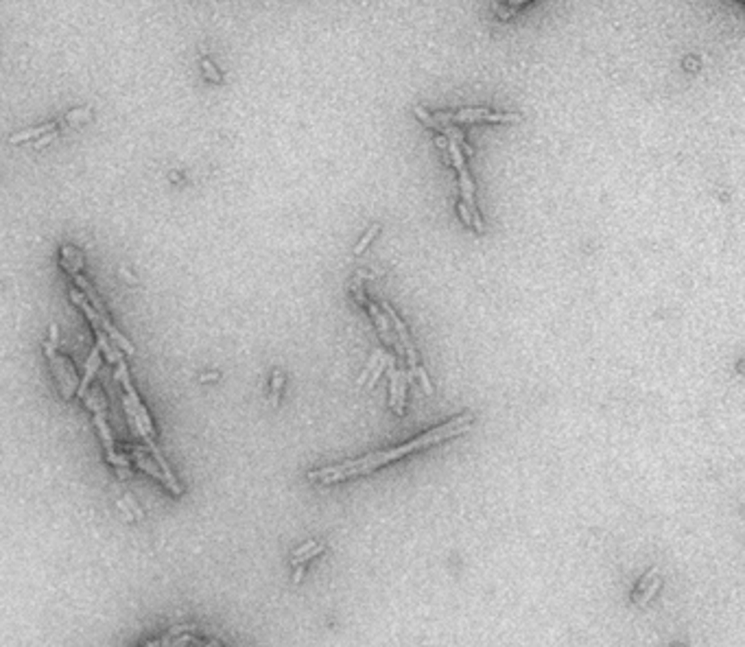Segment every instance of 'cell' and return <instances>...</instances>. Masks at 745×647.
I'll return each instance as SVG.
<instances>
[{
	"label": "cell",
	"mask_w": 745,
	"mask_h": 647,
	"mask_svg": "<svg viewBox=\"0 0 745 647\" xmlns=\"http://www.w3.org/2000/svg\"><path fill=\"white\" fill-rule=\"evenodd\" d=\"M472 422H475L472 414H461L457 418H452V420H448L444 424L435 426V429H431V431L422 433L416 439H409L407 444L394 446L389 450L369 453V455H365V457L350 459V462H343V464H337V466L320 468V471L309 473L306 479L313 481V484H326L328 486V484H339V481H346V479H352V477L369 475V473H374L376 468L387 466V464H392L396 459H403V457L411 455V453L424 450V448H429L433 444L444 442V439H450V437H457V435L466 433L468 429H470Z\"/></svg>",
	"instance_id": "1"
},
{
	"label": "cell",
	"mask_w": 745,
	"mask_h": 647,
	"mask_svg": "<svg viewBox=\"0 0 745 647\" xmlns=\"http://www.w3.org/2000/svg\"><path fill=\"white\" fill-rule=\"evenodd\" d=\"M57 337H59L57 324H50V337H48V341H44L42 348H44V354L48 359V367L53 372L55 385H57L62 398H64V401H73V396L79 390V376H77L75 363L68 359L66 354L59 352Z\"/></svg>",
	"instance_id": "2"
},
{
	"label": "cell",
	"mask_w": 745,
	"mask_h": 647,
	"mask_svg": "<svg viewBox=\"0 0 745 647\" xmlns=\"http://www.w3.org/2000/svg\"><path fill=\"white\" fill-rule=\"evenodd\" d=\"M114 367H116V381L122 385V390H125V396H127V401L131 405V411H134V414L129 416V422L134 426V431L140 435L142 442L147 444L149 439H156V424H154V420H151L149 411H147V405L142 403L140 394H138L136 388H134L125 359H120Z\"/></svg>",
	"instance_id": "3"
},
{
	"label": "cell",
	"mask_w": 745,
	"mask_h": 647,
	"mask_svg": "<svg viewBox=\"0 0 745 647\" xmlns=\"http://www.w3.org/2000/svg\"><path fill=\"white\" fill-rule=\"evenodd\" d=\"M73 282H75V286L79 289V291L84 293V298L90 302V307L94 309V313L101 318V324H103V328H105L107 337L112 339L120 350H125L127 354H136V348L131 346V341H129V339H127L125 335H122L120 330L112 324V318H109L107 307L103 304V300H101V295H99V293H96V289L92 286V282L84 276V273H79V276H75V278H73Z\"/></svg>",
	"instance_id": "4"
},
{
	"label": "cell",
	"mask_w": 745,
	"mask_h": 647,
	"mask_svg": "<svg viewBox=\"0 0 745 647\" xmlns=\"http://www.w3.org/2000/svg\"><path fill=\"white\" fill-rule=\"evenodd\" d=\"M84 403L88 405V409L92 411V420H94V426H96V433H99L101 442H103V448H105V457L107 455H114L116 453V444H114V437H112V431H109L107 426V418H105V401H103V394L99 388H90L88 394L84 396Z\"/></svg>",
	"instance_id": "5"
},
{
	"label": "cell",
	"mask_w": 745,
	"mask_h": 647,
	"mask_svg": "<svg viewBox=\"0 0 745 647\" xmlns=\"http://www.w3.org/2000/svg\"><path fill=\"white\" fill-rule=\"evenodd\" d=\"M59 265L62 269L68 273V276H79L81 271L86 269V258H84V252L79 250V247L75 245H62L59 250Z\"/></svg>",
	"instance_id": "6"
},
{
	"label": "cell",
	"mask_w": 745,
	"mask_h": 647,
	"mask_svg": "<svg viewBox=\"0 0 745 647\" xmlns=\"http://www.w3.org/2000/svg\"><path fill=\"white\" fill-rule=\"evenodd\" d=\"M129 457H131V464H136L138 468H140L142 473L151 475V477H154V479H158L160 484H164V486H167V477H164L162 468L158 466V462L154 459V455H151L149 450H145V448H140V446H134V448H131V455H129Z\"/></svg>",
	"instance_id": "7"
},
{
	"label": "cell",
	"mask_w": 745,
	"mask_h": 647,
	"mask_svg": "<svg viewBox=\"0 0 745 647\" xmlns=\"http://www.w3.org/2000/svg\"><path fill=\"white\" fill-rule=\"evenodd\" d=\"M101 356H103V354H101L99 346H94V348L90 350L88 363H86V376L79 381V390H77V396L81 398V401H84V396L88 394V390H90V383L94 381L96 372H99V367H101V363H103Z\"/></svg>",
	"instance_id": "8"
},
{
	"label": "cell",
	"mask_w": 745,
	"mask_h": 647,
	"mask_svg": "<svg viewBox=\"0 0 745 647\" xmlns=\"http://www.w3.org/2000/svg\"><path fill=\"white\" fill-rule=\"evenodd\" d=\"M53 129H57V125H55V122H46V125H39V127H31V129L13 134L9 138V143L11 145H20V143H26V140H37L39 136H44V134H48Z\"/></svg>",
	"instance_id": "9"
},
{
	"label": "cell",
	"mask_w": 745,
	"mask_h": 647,
	"mask_svg": "<svg viewBox=\"0 0 745 647\" xmlns=\"http://www.w3.org/2000/svg\"><path fill=\"white\" fill-rule=\"evenodd\" d=\"M398 396H396V405H394V414L398 418L405 416V403H407V383H409V372L407 370H398Z\"/></svg>",
	"instance_id": "10"
},
{
	"label": "cell",
	"mask_w": 745,
	"mask_h": 647,
	"mask_svg": "<svg viewBox=\"0 0 745 647\" xmlns=\"http://www.w3.org/2000/svg\"><path fill=\"white\" fill-rule=\"evenodd\" d=\"M459 186H461L463 203L468 206V208H477V203H475V184H472V177H470V173H468V169L459 171Z\"/></svg>",
	"instance_id": "11"
},
{
	"label": "cell",
	"mask_w": 745,
	"mask_h": 647,
	"mask_svg": "<svg viewBox=\"0 0 745 647\" xmlns=\"http://www.w3.org/2000/svg\"><path fill=\"white\" fill-rule=\"evenodd\" d=\"M282 388H284V374H282L280 370H275V372H273V376H271V398H269L273 407H278V405H280Z\"/></svg>",
	"instance_id": "12"
},
{
	"label": "cell",
	"mask_w": 745,
	"mask_h": 647,
	"mask_svg": "<svg viewBox=\"0 0 745 647\" xmlns=\"http://www.w3.org/2000/svg\"><path fill=\"white\" fill-rule=\"evenodd\" d=\"M413 114H416V116L424 122V125H426V127H431V129L441 131V127H444V125H441V122H437V120L433 118V114L426 112V109H424L422 105H413Z\"/></svg>",
	"instance_id": "13"
},
{
	"label": "cell",
	"mask_w": 745,
	"mask_h": 647,
	"mask_svg": "<svg viewBox=\"0 0 745 647\" xmlns=\"http://www.w3.org/2000/svg\"><path fill=\"white\" fill-rule=\"evenodd\" d=\"M389 361H392V356L383 352V356L378 359V363H376L374 372H371V374H369V381H367V388H369V390H374V388H376V383H378V379H380V374H383V370L387 367V363H389Z\"/></svg>",
	"instance_id": "14"
},
{
	"label": "cell",
	"mask_w": 745,
	"mask_h": 647,
	"mask_svg": "<svg viewBox=\"0 0 745 647\" xmlns=\"http://www.w3.org/2000/svg\"><path fill=\"white\" fill-rule=\"evenodd\" d=\"M660 584H662L660 575H658V577H654V580L643 588V595H641V599H638V605H647V603H650V601L654 599V595L658 593Z\"/></svg>",
	"instance_id": "15"
},
{
	"label": "cell",
	"mask_w": 745,
	"mask_h": 647,
	"mask_svg": "<svg viewBox=\"0 0 745 647\" xmlns=\"http://www.w3.org/2000/svg\"><path fill=\"white\" fill-rule=\"evenodd\" d=\"M380 356H383V350L380 348H376L374 352H371V359L367 361V365H365V370L361 372V376H358V385H363V383H367V379H369V374H371V372H374V367H376V363H378V359H380Z\"/></svg>",
	"instance_id": "16"
},
{
	"label": "cell",
	"mask_w": 745,
	"mask_h": 647,
	"mask_svg": "<svg viewBox=\"0 0 745 647\" xmlns=\"http://www.w3.org/2000/svg\"><path fill=\"white\" fill-rule=\"evenodd\" d=\"M378 232H380V226H378V224H374V226H371V228L363 234V239L356 243V247H354V254H356V256L361 254V252L365 250V247L376 239V234H378Z\"/></svg>",
	"instance_id": "17"
},
{
	"label": "cell",
	"mask_w": 745,
	"mask_h": 647,
	"mask_svg": "<svg viewBox=\"0 0 745 647\" xmlns=\"http://www.w3.org/2000/svg\"><path fill=\"white\" fill-rule=\"evenodd\" d=\"M483 120L488 122H520L522 116L520 114H496V112H488L483 116Z\"/></svg>",
	"instance_id": "18"
},
{
	"label": "cell",
	"mask_w": 745,
	"mask_h": 647,
	"mask_svg": "<svg viewBox=\"0 0 745 647\" xmlns=\"http://www.w3.org/2000/svg\"><path fill=\"white\" fill-rule=\"evenodd\" d=\"M201 66H203V73L205 77H208L212 84H223V77H221V73L214 68V64L210 60H201Z\"/></svg>",
	"instance_id": "19"
},
{
	"label": "cell",
	"mask_w": 745,
	"mask_h": 647,
	"mask_svg": "<svg viewBox=\"0 0 745 647\" xmlns=\"http://www.w3.org/2000/svg\"><path fill=\"white\" fill-rule=\"evenodd\" d=\"M324 545L322 543H317L313 549H311V552H306L304 556H300V558H291V564H293V567H297V564H304V562H309V560H313L315 556H320L322 552H324Z\"/></svg>",
	"instance_id": "20"
},
{
	"label": "cell",
	"mask_w": 745,
	"mask_h": 647,
	"mask_svg": "<svg viewBox=\"0 0 745 647\" xmlns=\"http://www.w3.org/2000/svg\"><path fill=\"white\" fill-rule=\"evenodd\" d=\"M92 116V109L90 107H79V109H73V112L66 114V120L68 122H81V120H88Z\"/></svg>",
	"instance_id": "21"
},
{
	"label": "cell",
	"mask_w": 745,
	"mask_h": 647,
	"mask_svg": "<svg viewBox=\"0 0 745 647\" xmlns=\"http://www.w3.org/2000/svg\"><path fill=\"white\" fill-rule=\"evenodd\" d=\"M413 374L418 376V381H420V385H422L424 394H433V385H431V381H429V374H426V370H424L422 365H418L416 370H413Z\"/></svg>",
	"instance_id": "22"
},
{
	"label": "cell",
	"mask_w": 745,
	"mask_h": 647,
	"mask_svg": "<svg viewBox=\"0 0 745 647\" xmlns=\"http://www.w3.org/2000/svg\"><path fill=\"white\" fill-rule=\"evenodd\" d=\"M350 291H352V295H354V300L358 302V304H367V295H365V291H363V286H358V280L354 278L352 280V284H350Z\"/></svg>",
	"instance_id": "23"
},
{
	"label": "cell",
	"mask_w": 745,
	"mask_h": 647,
	"mask_svg": "<svg viewBox=\"0 0 745 647\" xmlns=\"http://www.w3.org/2000/svg\"><path fill=\"white\" fill-rule=\"evenodd\" d=\"M457 210H459V215H461L463 226H466V228H472V219H470V210H468V206H466L463 201H459V203H457Z\"/></svg>",
	"instance_id": "24"
},
{
	"label": "cell",
	"mask_w": 745,
	"mask_h": 647,
	"mask_svg": "<svg viewBox=\"0 0 745 647\" xmlns=\"http://www.w3.org/2000/svg\"><path fill=\"white\" fill-rule=\"evenodd\" d=\"M55 138H57V129H53V131H48V134H44V136H39V138L35 140V147L42 149V147H46L48 143H53Z\"/></svg>",
	"instance_id": "25"
},
{
	"label": "cell",
	"mask_w": 745,
	"mask_h": 647,
	"mask_svg": "<svg viewBox=\"0 0 745 647\" xmlns=\"http://www.w3.org/2000/svg\"><path fill=\"white\" fill-rule=\"evenodd\" d=\"M315 545H317L315 540H309V543H304V545H302V547H297V549H295V552H293V556H291V558H300V556H304L306 552H311V549H313Z\"/></svg>",
	"instance_id": "26"
},
{
	"label": "cell",
	"mask_w": 745,
	"mask_h": 647,
	"mask_svg": "<svg viewBox=\"0 0 745 647\" xmlns=\"http://www.w3.org/2000/svg\"><path fill=\"white\" fill-rule=\"evenodd\" d=\"M656 575H658V569H656V567H654V569H652V571H650V573H647V575H645V577H643V582H641V593H643V588H645V586H647V584H650V582H652V580H654V577H656Z\"/></svg>",
	"instance_id": "27"
},
{
	"label": "cell",
	"mask_w": 745,
	"mask_h": 647,
	"mask_svg": "<svg viewBox=\"0 0 745 647\" xmlns=\"http://www.w3.org/2000/svg\"><path fill=\"white\" fill-rule=\"evenodd\" d=\"M190 647H221V645L214 643V641H197V639H192Z\"/></svg>",
	"instance_id": "28"
},
{
	"label": "cell",
	"mask_w": 745,
	"mask_h": 647,
	"mask_svg": "<svg viewBox=\"0 0 745 647\" xmlns=\"http://www.w3.org/2000/svg\"><path fill=\"white\" fill-rule=\"evenodd\" d=\"M302 577H304V564H297L295 567V573H293V584H300Z\"/></svg>",
	"instance_id": "29"
},
{
	"label": "cell",
	"mask_w": 745,
	"mask_h": 647,
	"mask_svg": "<svg viewBox=\"0 0 745 647\" xmlns=\"http://www.w3.org/2000/svg\"><path fill=\"white\" fill-rule=\"evenodd\" d=\"M356 278H358V280H361V278H365V280H374V278H378V273H367V271H358V273H356Z\"/></svg>",
	"instance_id": "30"
},
{
	"label": "cell",
	"mask_w": 745,
	"mask_h": 647,
	"mask_svg": "<svg viewBox=\"0 0 745 647\" xmlns=\"http://www.w3.org/2000/svg\"><path fill=\"white\" fill-rule=\"evenodd\" d=\"M201 383H208V381H219V374H217V372H212V374H210V372H208V374H203L201 379H199Z\"/></svg>",
	"instance_id": "31"
},
{
	"label": "cell",
	"mask_w": 745,
	"mask_h": 647,
	"mask_svg": "<svg viewBox=\"0 0 745 647\" xmlns=\"http://www.w3.org/2000/svg\"><path fill=\"white\" fill-rule=\"evenodd\" d=\"M435 143H437V147H441V149L446 151V147H448V140L444 138V136H437V138H435Z\"/></svg>",
	"instance_id": "32"
},
{
	"label": "cell",
	"mask_w": 745,
	"mask_h": 647,
	"mask_svg": "<svg viewBox=\"0 0 745 647\" xmlns=\"http://www.w3.org/2000/svg\"><path fill=\"white\" fill-rule=\"evenodd\" d=\"M507 3H509V7H512V9H516V7H520V5L529 3V0H507Z\"/></svg>",
	"instance_id": "33"
},
{
	"label": "cell",
	"mask_w": 745,
	"mask_h": 647,
	"mask_svg": "<svg viewBox=\"0 0 745 647\" xmlns=\"http://www.w3.org/2000/svg\"><path fill=\"white\" fill-rule=\"evenodd\" d=\"M162 645H164V637H160V639H156V641L147 643L145 647H162Z\"/></svg>",
	"instance_id": "34"
}]
</instances>
